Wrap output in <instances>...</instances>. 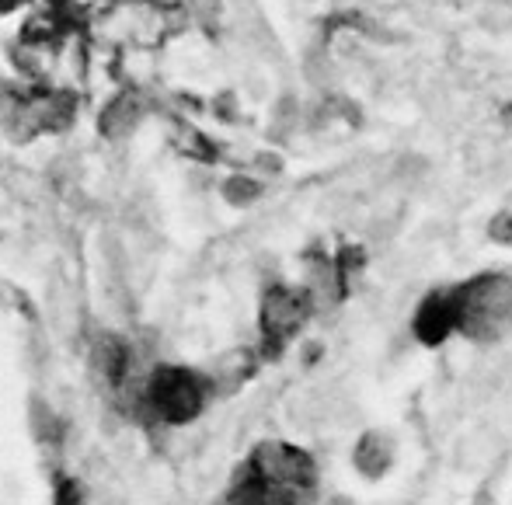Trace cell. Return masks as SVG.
<instances>
[{"instance_id": "52a82bcc", "label": "cell", "mask_w": 512, "mask_h": 505, "mask_svg": "<svg viewBox=\"0 0 512 505\" xmlns=\"http://www.w3.org/2000/svg\"><path fill=\"white\" fill-rule=\"evenodd\" d=\"M223 199L230 202V206H251V202L258 199V182H251V178H230L227 185H223Z\"/></svg>"}, {"instance_id": "8992f818", "label": "cell", "mask_w": 512, "mask_h": 505, "mask_svg": "<svg viewBox=\"0 0 512 505\" xmlns=\"http://www.w3.org/2000/svg\"><path fill=\"white\" fill-rule=\"evenodd\" d=\"M387 464H391V443H387L384 436L370 432V436L359 439V446H356V467L359 471L370 474V478H380V474L387 471Z\"/></svg>"}, {"instance_id": "3957f363", "label": "cell", "mask_w": 512, "mask_h": 505, "mask_svg": "<svg viewBox=\"0 0 512 505\" xmlns=\"http://www.w3.org/2000/svg\"><path fill=\"white\" fill-rule=\"evenodd\" d=\"M251 467L265 478L272 502H290V499H297V495L310 492V485H314V460L290 443L258 446Z\"/></svg>"}, {"instance_id": "7a4b0ae2", "label": "cell", "mask_w": 512, "mask_h": 505, "mask_svg": "<svg viewBox=\"0 0 512 505\" xmlns=\"http://www.w3.org/2000/svg\"><path fill=\"white\" fill-rule=\"evenodd\" d=\"M203 401H206V384L192 370H182V366H161L147 380V391H143V404L161 422L171 425L192 422L203 411Z\"/></svg>"}, {"instance_id": "5b68a950", "label": "cell", "mask_w": 512, "mask_h": 505, "mask_svg": "<svg viewBox=\"0 0 512 505\" xmlns=\"http://www.w3.org/2000/svg\"><path fill=\"white\" fill-rule=\"evenodd\" d=\"M453 328H457V293H432L429 300H422L415 314L418 342L439 345Z\"/></svg>"}, {"instance_id": "ba28073f", "label": "cell", "mask_w": 512, "mask_h": 505, "mask_svg": "<svg viewBox=\"0 0 512 505\" xmlns=\"http://www.w3.org/2000/svg\"><path fill=\"white\" fill-rule=\"evenodd\" d=\"M488 234H492L495 241H502V244H512V213L495 216L492 227H488Z\"/></svg>"}, {"instance_id": "277c9868", "label": "cell", "mask_w": 512, "mask_h": 505, "mask_svg": "<svg viewBox=\"0 0 512 505\" xmlns=\"http://www.w3.org/2000/svg\"><path fill=\"white\" fill-rule=\"evenodd\" d=\"M307 297L297 290H272L262 303V331L269 342L283 345L293 331L300 328V321L307 317Z\"/></svg>"}, {"instance_id": "6da1fadb", "label": "cell", "mask_w": 512, "mask_h": 505, "mask_svg": "<svg viewBox=\"0 0 512 505\" xmlns=\"http://www.w3.org/2000/svg\"><path fill=\"white\" fill-rule=\"evenodd\" d=\"M457 328L478 342L512 331V279L509 276H481L457 290Z\"/></svg>"}]
</instances>
